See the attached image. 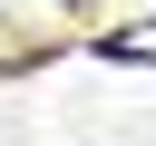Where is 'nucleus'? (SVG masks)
Returning <instances> with one entry per match:
<instances>
[{"instance_id": "f257e3e1", "label": "nucleus", "mask_w": 156, "mask_h": 146, "mask_svg": "<svg viewBox=\"0 0 156 146\" xmlns=\"http://www.w3.org/2000/svg\"><path fill=\"white\" fill-rule=\"evenodd\" d=\"M117 58H156V19H136V29H117Z\"/></svg>"}, {"instance_id": "f03ea898", "label": "nucleus", "mask_w": 156, "mask_h": 146, "mask_svg": "<svg viewBox=\"0 0 156 146\" xmlns=\"http://www.w3.org/2000/svg\"><path fill=\"white\" fill-rule=\"evenodd\" d=\"M68 10H88V0H68Z\"/></svg>"}]
</instances>
